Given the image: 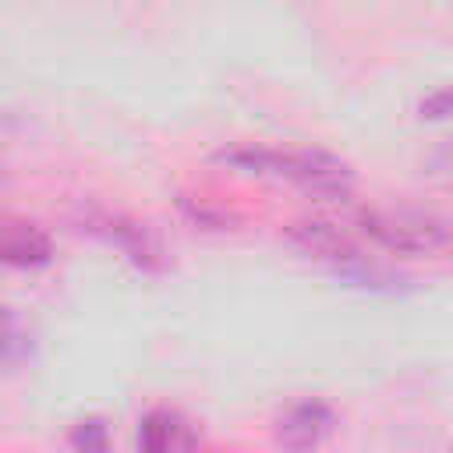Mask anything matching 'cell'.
I'll list each match as a JSON object with an SVG mask.
<instances>
[{"mask_svg": "<svg viewBox=\"0 0 453 453\" xmlns=\"http://www.w3.org/2000/svg\"><path fill=\"white\" fill-rule=\"evenodd\" d=\"M223 163L244 170V173H258V177H276V180H290L301 184L304 191L319 195V198H343L354 188V173L347 163L326 156V152H280V149H230L223 152Z\"/></svg>", "mask_w": 453, "mask_h": 453, "instance_id": "cell-1", "label": "cell"}, {"mask_svg": "<svg viewBox=\"0 0 453 453\" xmlns=\"http://www.w3.org/2000/svg\"><path fill=\"white\" fill-rule=\"evenodd\" d=\"M361 230L400 255H432L449 244V226L414 209H368L361 212Z\"/></svg>", "mask_w": 453, "mask_h": 453, "instance_id": "cell-2", "label": "cell"}, {"mask_svg": "<svg viewBox=\"0 0 453 453\" xmlns=\"http://www.w3.org/2000/svg\"><path fill=\"white\" fill-rule=\"evenodd\" d=\"M333 411L319 400H304V403H294L283 411V418L276 421V439L283 446H294V449H308V446H319L329 432H333Z\"/></svg>", "mask_w": 453, "mask_h": 453, "instance_id": "cell-3", "label": "cell"}, {"mask_svg": "<svg viewBox=\"0 0 453 453\" xmlns=\"http://www.w3.org/2000/svg\"><path fill=\"white\" fill-rule=\"evenodd\" d=\"M287 241L297 244L308 255H319V258L336 262V269L340 265H350L354 258H361L357 248L347 241V234L336 230L333 223H322V219H297V223H290L287 226Z\"/></svg>", "mask_w": 453, "mask_h": 453, "instance_id": "cell-4", "label": "cell"}, {"mask_svg": "<svg viewBox=\"0 0 453 453\" xmlns=\"http://www.w3.org/2000/svg\"><path fill=\"white\" fill-rule=\"evenodd\" d=\"M53 255L50 248V237L35 226H25V223H14L0 234V262L7 265H18V269H35V265H46Z\"/></svg>", "mask_w": 453, "mask_h": 453, "instance_id": "cell-5", "label": "cell"}, {"mask_svg": "<svg viewBox=\"0 0 453 453\" xmlns=\"http://www.w3.org/2000/svg\"><path fill=\"white\" fill-rule=\"evenodd\" d=\"M138 442L145 449H156V453L188 449V446H195V432H191V425L180 414H173V411H152L138 425Z\"/></svg>", "mask_w": 453, "mask_h": 453, "instance_id": "cell-6", "label": "cell"}, {"mask_svg": "<svg viewBox=\"0 0 453 453\" xmlns=\"http://www.w3.org/2000/svg\"><path fill=\"white\" fill-rule=\"evenodd\" d=\"M96 230L106 241H113L120 251H127V258L138 262V265H152L156 255H159V248L152 244V237L145 234V226H138V223H131L124 216H99L96 219Z\"/></svg>", "mask_w": 453, "mask_h": 453, "instance_id": "cell-7", "label": "cell"}, {"mask_svg": "<svg viewBox=\"0 0 453 453\" xmlns=\"http://www.w3.org/2000/svg\"><path fill=\"white\" fill-rule=\"evenodd\" d=\"M71 442L74 446H85V449H99V446H106V425L103 421H81L74 428Z\"/></svg>", "mask_w": 453, "mask_h": 453, "instance_id": "cell-8", "label": "cell"}, {"mask_svg": "<svg viewBox=\"0 0 453 453\" xmlns=\"http://www.w3.org/2000/svg\"><path fill=\"white\" fill-rule=\"evenodd\" d=\"M449 113H453V88H439L421 103V117L439 120V117H449Z\"/></svg>", "mask_w": 453, "mask_h": 453, "instance_id": "cell-9", "label": "cell"}]
</instances>
